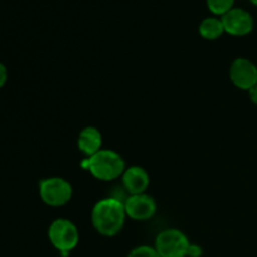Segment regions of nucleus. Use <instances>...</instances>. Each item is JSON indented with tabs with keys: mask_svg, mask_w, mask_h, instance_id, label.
<instances>
[{
	"mask_svg": "<svg viewBox=\"0 0 257 257\" xmlns=\"http://www.w3.org/2000/svg\"><path fill=\"white\" fill-rule=\"evenodd\" d=\"M125 216L124 203L117 198H104L93 207L92 222L97 232L110 237L122 230Z\"/></svg>",
	"mask_w": 257,
	"mask_h": 257,
	"instance_id": "obj_1",
	"label": "nucleus"
},
{
	"mask_svg": "<svg viewBox=\"0 0 257 257\" xmlns=\"http://www.w3.org/2000/svg\"><path fill=\"white\" fill-rule=\"evenodd\" d=\"M82 166L100 181L115 180L125 171L124 161L117 152L110 150H100L88 157Z\"/></svg>",
	"mask_w": 257,
	"mask_h": 257,
	"instance_id": "obj_2",
	"label": "nucleus"
},
{
	"mask_svg": "<svg viewBox=\"0 0 257 257\" xmlns=\"http://www.w3.org/2000/svg\"><path fill=\"white\" fill-rule=\"evenodd\" d=\"M155 248L161 257H186L190 253L191 243L182 231L167 228L158 233Z\"/></svg>",
	"mask_w": 257,
	"mask_h": 257,
	"instance_id": "obj_3",
	"label": "nucleus"
},
{
	"mask_svg": "<svg viewBox=\"0 0 257 257\" xmlns=\"http://www.w3.org/2000/svg\"><path fill=\"white\" fill-rule=\"evenodd\" d=\"M48 235L52 245L64 256L75 248L79 241L78 228L75 227L74 223L65 218H58L53 221Z\"/></svg>",
	"mask_w": 257,
	"mask_h": 257,
	"instance_id": "obj_4",
	"label": "nucleus"
},
{
	"mask_svg": "<svg viewBox=\"0 0 257 257\" xmlns=\"http://www.w3.org/2000/svg\"><path fill=\"white\" fill-rule=\"evenodd\" d=\"M39 193L42 200L47 205L63 206L68 203L72 198V186L69 182L60 177L45 178L39 185Z\"/></svg>",
	"mask_w": 257,
	"mask_h": 257,
	"instance_id": "obj_5",
	"label": "nucleus"
},
{
	"mask_svg": "<svg viewBox=\"0 0 257 257\" xmlns=\"http://www.w3.org/2000/svg\"><path fill=\"white\" fill-rule=\"evenodd\" d=\"M225 32L235 37H243L252 32L253 18L247 10L233 8L221 17Z\"/></svg>",
	"mask_w": 257,
	"mask_h": 257,
	"instance_id": "obj_6",
	"label": "nucleus"
},
{
	"mask_svg": "<svg viewBox=\"0 0 257 257\" xmlns=\"http://www.w3.org/2000/svg\"><path fill=\"white\" fill-rule=\"evenodd\" d=\"M230 78L237 88L250 90L257 84V67L246 58H237L231 64Z\"/></svg>",
	"mask_w": 257,
	"mask_h": 257,
	"instance_id": "obj_7",
	"label": "nucleus"
},
{
	"mask_svg": "<svg viewBox=\"0 0 257 257\" xmlns=\"http://www.w3.org/2000/svg\"><path fill=\"white\" fill-rule=\"evenodd\" d=\"M124 208L127 216H130L132 220L146 221L155 215L157 206L151 196L140 193V195H131V197H128L124 202Z\"/></svg>",
	"mask_w": 257,
	"mask_h": 257,
	"instance_id": "obj_8",
	"label": "nucleus"
},
{
	"mask_svg": "<svg viewBox=\"0 0 257 257\" xmlns=\"http://www.w3.org/2000/svg\"><path fill=\"white\" fill-rule=\"evenodd\" d=\"M150 185V176L140 166H132L123 172V186L131 195L145 193Z\"/></svg>",
	"mask_w": 257,
	"mask_h": 257,
	"instance_id": "obj_9",
	"label": "nucleus"
},
{
	"mask_svg": "<svg viewBox=\"0 0 257 257\" xmlns=\"http://www.w3.org/2000/svg\"><path fill=\"white\" fill-rule=\"evenodd\" d=\"M78 147L88 157L99 152L102 147V135L94 127H87L79 133Z\"/></svg>",
	"mask_w": 257,
	"mask_h": 257,
	"instance_id": "obj_10",
	"label": "nucleus"
},
{
	"mask_svg": "<svg viewBox=\"0 0 257 257\" xmlns=\"http://www.w3.org/2000/svg\"><path fill=\"white\" fill-rule=\"evenodd\" d=\"M223 33H225V28H223V23L221 18H206L200 24V34L205 39L215 40L220 38Z\"/></svg>",
	"mask_w": 257,
	"mask_h": 257,
	"instance_id": "obj_11",
	"label": "nucleus"
},
{
	"mask_svg": "<svg viewBox=\"0 0 257 257\" xmlns=\"http://www.w3.org/2000/svg\"><path fill=\"white\" fill-rule=\"evenodd\" d=\"M235 0H207V8L215 15H225L226 13L233 9Z\"/></svg>",
	"mask_w": 257,
	"mask_h": 257,
	"instance_id": "obj_12",
	"label": "nucleus"
},
{
	"mask_svg": "<svg viewBox=\"0 0 257 257\" xmlns=\"http://www.w3.org/2000/svg\"><path fill=\"white\" fill-rule=\"evenodd\" d=\"M128 257H161L160 253L156 251L155 247H150V246H138V247L133 248L130 252Z\"/></svg>",
	"mask_w": 257,
	"mask_h": 257,
	"instance_id": "obj_13",
	"label": "nucleus"
},
{
	"mask_svg": "<svg viewBox=\"0 0 257 257\" xmlns=\"http://www.w3.org/2000/svg\"><path fill=\"white\" fill-rule=\"evenodd\" d=\"M8 79V72H7V68L3 63H0V88L5 84Z\"/></svg>",
	"mask_w": 257,
	"mask_h": 257,
	"instance_id": "obj_14",
	"label": "nucleus"
},
{
	"mask_svg": "<svg viewBox=\"0 0 257 257\" xmlns=\"http://www.w3.org/2000/svg\"><path fill=\"white\" fill-rule=\"evenodd\" d=\"M248 94H250L251 102H252L253 104L257 105V84L255 85V87H252L250 90H248Z\"/></svg>",
	"mask_w": 257,
	"mask_h": 257,
	"instance_id": "obj_15",
	"label": "nucleus"
},
{
	"mask_svg": "<svg viewBox=\"0 0 257 257\" xmlns=\"http://www.w3.org/2000/svg\"><path fill=\"white\" fill-rule=\"evenodd\" d=\"M250 2H251V3H252V4H253V5H256V7H257V0H250Z\"/></svg>",
	"mask_w": 257,
	"mask_h": 257,
	"instance_id": "obj_16",
	"label": "nucleus"
}]
</instances>
